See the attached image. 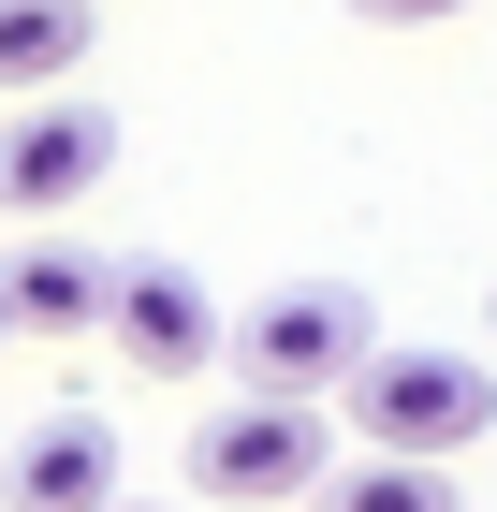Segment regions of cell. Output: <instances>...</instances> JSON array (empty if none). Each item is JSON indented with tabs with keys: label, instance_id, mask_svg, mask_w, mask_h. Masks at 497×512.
Segmentation results:
<instances>
[{
	"label": "cell",
	"instance_id": "obj_1",
	"mask_svg": "<svg viewBox=\"0 0 497 512\" xmlns=\"http://www.w3.org/2000/svg\"><path fill=\"white\" fill-rule=\"evenodd\" d=\"M337 410L366 425V454H424V469H454L468 439L497 425V366L483 352H366L337 381Z\"/></svg>",
	"mask_w": 497,
	"mask_h": 512
},
{
	"label": "cell",
	"instance_id": "obj_2",
	"mask_svg": "<svg viewBox=\"0 0 497 512\" xmlns=\"http://www.w3.org/2000/svg\"><path fill=\"white\" fill-rule=\"evenodd\" d=\"M234 366H249V395H307V410H337V381L366 352H381V322H366V293H337V278H307V293H264V308L220 337Z\"/></svg>",
	"mask_w": 497,
	"mask_h": 512
},
{
	"label": "cell",
	"instance_id": "obj_3",
	"mask_svg": "<svg viewBox=\"0 0 497 512\" xmlns=\"http://www.w3.org/2000/svg\"><path fill=\"white\" fill-rule=\"evenodd\" d=\"M322 483V410L307 395H234L191 425V498L220 512H264V498H307Z\"/></svg>",
	"mask_w": 497,
	"mask_h": 512
},
{
	"label": "cell",
	"instance_id": "obj_4",
	"mask_svg": "<svg viewBox=\"0 0 497 512\" xmlns=\"http://www.w3.org/2000/svg\"><path fill=\"white\" fill-rule=\"evenodd\" d=\"M103 337H117L132 381H205V366H220V308H205V278H176V264L103 278Z\"/></svg>",
	"mask_w": 497,
	"mask_h": 512
},
{
	"label": "cell",
	"instance_id": "obj_5",
	"mask_svg": "<svg viewBox=\"0 0 497 512\" xmlns=\"http://www.w3.org/2000/svg\"><path fill=\"white\" fill-rule=\"evenodd\" d=\"M103 161H117L103 103H30V118L0 132V205H15V220H59V205L103 191Z\"/></svg>",
	"mask_w": 497,
	"mask_h": 512
},
{
	"label": "cell",
	"instance_id": "obj_6",
	"mask_svg": "<svg viewBox=\"0 0 497 512\" xmlns=\"http://www.w3.org/2000/svg\"><path fill=\"white\" fill-rule=\"evenodd\" d=\"M0 512H117V425L103 410H44L0 454Z\"/></svg>",
	"mask_w": 497,
	"mask_h": 512
},
{
	"label": "cell",
	"instance_id": "obj_7",
	"mask_svg": "<svg viewBox=\"0 0 497 512\" xmlns=\"http://www.w3.org/2000/svg\"><path fill=\"white\" fill-rule=\"evenodd\" d=\"M88 322H103V264L74 235H30L0 264V337H88Z\"/></svg>",
	"mask_w": 497,
	"mask_h": 512
},
{
	"label": "cell",
	"instance_id": "obj_8",
	"mask_svg": "<svg viewBox=\"0 0 497 512\" xmlns=\"http://www.w3.org/2000/svg\"><path fill=\"white\" fill-rule=\"evenodd\" d=\"M88 59V0H0V88H59Z\"/></svg>",
	"mask_w": 497,
	"mask_h": 512
},
{
	"label": "cell",
	"instance_id": "obj_9",
	"mask_svg": "<svg viewBox=\"0 0 497 512\" xmlns=\"http://www.w3.org/2000/svg\"><path fill=\"white\" fill-rule=\"evenodd\" d=\"M307 498H322V512H454V469H424V454H366V469H322Z\"/></svg>",
	"mask_w": 497,
	"mask_h": 512
},
{
	"label": "cell",
	"instance_id": "obj_10",
	"mask_svg": "<svg viewBox=\"0 0 497 512\" xmlns=\"http://www.w3.org/2000/svg\"><path fill=\"white\" fill-rule=\"evenodd\" d=\"M366 30H439V15H468V0H351Z\"/></svg>",
	"mask_w": 497,
	"mask_h": 512
},
{
	"label": "cell",
	"instance_id": "obj_11",
	"mask_svg": "<svg viewBox=\"0 0 497 512\" xmlns=\"http://www.w3.org/2000/svg\"><path fill=\"white\" fill-rule=\"evenodd\" d=\"M0 352H15V337H0Z\"/></svg>",
	"mask_w": 497,
	"mask_h": 512
},
{
	"label": "cell",
	"instance_id": "obj_12",
	"mask_svg": "<svg viewBox=\"0 0 497 512\" xmlns=\"http://www.w3.org/2000/svg\"><path fill=\"white\" fill-rule=\"evenodd\" d=\"M483 322H497V308H483Z\"/></svg>",
	"mask_w": 497,
	"mask_h": 512
}]
</instances>
